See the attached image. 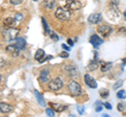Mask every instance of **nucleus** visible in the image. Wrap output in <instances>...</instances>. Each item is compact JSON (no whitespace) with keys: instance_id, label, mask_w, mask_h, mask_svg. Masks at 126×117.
<instances>
[{"instance_id":"1","label":"nucleus","mask_w":126,"mask_h":117,"mask_svg":"<svg viewBox=\"0 0 126 117\" xmlns=\"http://www.w3.org/2000/svg\"><path fill=\"white\" fill-rule=\"evenodd\" d=\"M55 16L60 21H66L72 18V12L67 7H58L55 12Z\"/></svg>"},{"instance_id":"2","label":"nucleus","mask_w":126,"mask_h":117,"mask_svg":"<svg viewBox=\"0 0 126 117\" xmlns=\"http://www.w3.org/2000/svg\"><path fill=\"white\" fill-rule=\"evenodd\" d=\"M68 90L73 96H80L82 94V88L77 82L70 81L68 84Z\"/></svg>"},{"instance_id":"3","label":"nucleus","mask_w":126,"mask_h":117,"mask_svg":"<svg viewBox=\"0 0 126 117\" xmlns=\"http://www.w3.org/2000/svg\"><path fill=\"white\" fill-rule=\"evenodd\" d=\"M63 87V82L60 77H56V79L52 80L48 83V89L52 91H58Z\"/></svg>"},{"instance_id":"4","label":"nucleus","mask_w":126,"mask_h":117,"mask_svg":"<svg viewBox=\"0 0 126 117\" xmlns=\"http://www.w3.org/2000/svg\"><path fill=\"white\" fill-rule=\"evenodd\" d=\"M18 34H19V29L13 27V28H9L6 32L3 33V36H4L6 40H15L17 38Z\"/></svg>"},{"instance_id":"5","label":"nucleus","mask_w":126,"mask_h":117,"mask_svg":"<svg viewBox=\"0 0 126 117\" xmlns=\"http://www.w3.org/2000/svg\"><path fill=\"white\" fill-rule=\"evenodd\" d=\"M65 7H67L70 11H78L82 7V3L78 0H67Z\"/></svg>"},{"instance_id":"6","label":"nucleus","mask_w":126,"mask_h":117,"mask_svg":"<svg viewBox=\"0 0 126 117\" xmlns=\"http://www.w3.org/2000/svg\"><path fill=\"white\" fill-rule=\"evenodd\" d=\"M98 33L103 37H108L110 34L112 33V28L109 25H101L98 27Z\"/></svg>"},{"instance_id":"7","label":"nucleus","mask_w":126,"mask_h":117,"mask_svg":"<svg viewBox=\"0 0 126 117\" xmlns=\"http://www.w3.org/2000/svg\"><path fill=\"white\" fill-rule=\"evenodd\" d=\"M6 52H7V53H10L13 58H16V57H18V56H19L20 49H19L15 44H13V45L6 46Z\"/></svg>"},{"instance_id":"8","label":"nucleus","mask_w":126,"mask_h":117,"mask_svg":"<svg viewBox=\"0 0 126 117\" xmlns=\"http://www.w3.org/2000/svg\"><path fill=\"white\" fill-rule=\"evenodd\" d=\"M84 81H85V84L88 86V87L90 88H93V89H96L98 87V84H97V82L96 80L94 79V77H92L89 74H85L84 75Z\"/></svg>"},{"instance_id":"9","label":"nucleus","mask_w":126,"mask_h":117,"mask_svg":"<svg viewBox=\"0 0 126 117\" xmlns=\"http://www.w3.org/2000/svg\"><path fill=\"white\" fill-rule=\"evenodd\" d=\"M102 21V16L101 14H92L90 16L88 17V23L90 24H97V23H99Z\"/></svg>"},{"instance_id":"10","label":"nucleus","mask_w":126,"mask_h":117,"mask_svg":"<svg viewBox=\"0 0 126 117\" xmlns=\"http://www.w3.org/2000/svg\"><path fill=\"white\" fill-rule=\"evenodd\" d=\"M89 43L90 44H93L94 47H98V46L101 45L102 43H103V40H102L98 35H93V36L89 38Z\"/></svg>"},{"instance_id":"11","label":"nucleus","mask_w":126,"mask_h":117,"mask_svg":"<svg viewBox=\"0 0 126 117\" xmlns=\"http://www.w3.org/2000/svg\"><path fill=\"white\" fill-rule=\"evenodd\" d=\"M65 71L67 72V74L69 76H77L78 75V69L76 66H74V65H66Z\"/></svg>"},{"instance_id":"12","label":"nucleus","mask_w":126,"mask_h":117,"mask_svg":"<svg viewBox=\"0 0 126 117\" xmlns=\"http://www.w3.org/2000/svg\"><path fill=\"white\" fill-rule=\"evenodd\" d=\"M17 21H16L15 17H9L4 19V22H3V24H4V26H6L7 28H13V27L16 26V24H17Z\"/></svg>"},{"instance_id":"13","label":"nucleus","mask_w":126,"mask_h":117,"mask_svg":"<svg viewBox=\"0 0 126 117\" xmlns=\"http://www.w3.org/2000/svg\"><path fill=\"white\" fill-rule=\"evenodd\" d=\"M13 111V106L6 104V103H0V112L3 113V114H7Z\"/></svg>"},{"instance_id":"14","label":"nucleus","mask_w":126,"mask_h":117,"mask_svg":"<svg viewBox=\"0 0 126 117\" xmlns=\"http://www.w3.org/2000/svg\"><path fill=\"white\" fill-rule=\"evenodd\" d=\"M39 81L41 82V83H46V82L49 81V72L47 69H43L40 75H39Z\"/></svg>"},{"instance_id":"15","label":"nucleus","mask_w":126,"mask_h":117,"mask_svg":"<svg viewBox=\"0 0 126 117\" xmlns=\"http://www.w3.org/2000/svg\"><path fill=\"white\" fill-rule=\"evenodd\" d=\"M15 45L17 46L20 50H22V49L25 48L26 43H25V41H24V39L23 38H16L15 39Z\"/></svg>"},{"instance_id":"16","label":"nucleus","mask_w":126,"mask_h":117,"mask_svg":"<svg viewBox=\"0 0 126 117\" xmlns=\"http://www.w3.org/2000/svg\"><path fill=\"white\" fill-rule=\"evenodd\" d=\"M42 4L47 10H53L55 7V4H56V1L55 0H44Z\"/></svg>"},{"instance_id":"17","label":"nucleus","mask_w":126,"mask_h":117,"mask_svg":"<svg viewBox=\"0 0 126 117\" xmlns=\"http://www.w3.org/2000/svg\"><path fill=\"white\" fill-rule=\"evenodd\" d=\"M34 94H35V96H36V98H37V100H38V103L40 104L42 107H45V106H46V103H45L44 98H43V96H42L37 90H34Z\"/></svg>"},{"instance_id":"18","label":"nucleus","mask_w":126,"mask_h":117,"mask_svg":"<svg viewBox=\"0 0 126 117\" xmlns=\"http://www.w3.org/2000/svg\"><path fill=\"white\" fill-rule=\"evenodd\" d=\"M50 107L53 108V110L55 111H57V112H62V111H64L66 108V106H63V105H60V104H53V103H50Z\"/></svg>"},{"instance_id":"19","label":"nucleus","mask_w":126,"mask_h":117,"mask_svg":"<svg viewBox=\"0 0 126 117\" xmlns=\"http://www.w3.org/2000/svg\"><path fill=\"white\" fill-rule=\"evenodd\" d=\"M87 68H88V70H89V71H94V70L98 69V68H99V63H98V61H97V60L90 61L89 63H88Z\"/></svg>"},{"instance_id":"20","label":"nucleus","mask_w":126,"mask_h":117,"mask_svg":"<svg viewBox=\"0 0 126 117\" xmlns=\"http://www.w3.org/2000/svg\"><path fill=\"white\" fill-rule=\"evenodd\" d=\"M44 54H45L44 50H43V49H38L36 51V53H35V60H37V61L40 62L42 60V58H44Z\"/></svg>"},{"instance_id":"21","label":"nucleus","mask_w":126,"mask_h":117,"mask_svg":"<svg viewBox=\"0 0 126 117\" xmlns=\"http://www.w3.org/2000/svg\"><path fill=\"white\" fill-rule=\"evenodd\" d=\"M111 66H112V63H111V62H107V63H104L103 65L101 66V71H102V72L108 71V70L111 68Z\"/></svg>"},{"instance_id":"22","label":"nucleus","mask_w":126,"mask_h":117,"mask_svg":"<svg viewBox=\"0 0 126 117\" xmlns=\"http://www.w3.org/2000/svg\"><path fill=\"white\" fill-rule=\"evenodd\" d=\"M41 21H42L43 28H44L45 34H47V35L49 36V34H50V29H49V27H48V24H47V22L45 21V19H44V18H41Z\"/></svg>"},{"instance_id":"23","label":"nucleus","mask_w":126,"mask_h":117,"mask_svg":"<svg viewBox=\"0 0 126 117\" xmlns=\"http://www.w3.org/2000/svg\"><path fill=\"white\" fill-rule=\"evenodd\" d=\"M117 96H118V98H120V99H125L126 98V91H124V90L118 91Z\"/></svg>"},{"instance_id":"24","label":"nucleus","mask_w":126,"mask_h":117,"mask_svg":"<svg viewBox=\"0 0 126 117\" xmlns=\"http://www.w3.org/2000/svg\"><path fill=\"white\" fill-rule=\"evenodd\" d=\"M45 112H46V115L47 116H49V117L55 116V110H53L52 108H47Z\"/></svg>"},{"instance_id":"25","label":"nucleus","mask_w":126,"mask_h":117,"mask_svg":"<svg viewBox=\"0 0 126 117\" xmlns=\"http://www.w3.org/2000/svg\"><path fill=\"white\" fill-rule=\"evenodd\" d=\"M122 85H123V81H118L117 83L113 85V90H117V89H119L120 87H122Z\"/></svg>"},{"instance_id":"26","label":"nucleus","mask_w":126,"mask_h":117,"mask_svg":"<svg viewBox=\"0 0 126 117\" xmlns=\"http://www.w3.org/2000/svg\"><path fill=\"white\" fill-rule=\"evenodd\" d=\"M14 17H15V19H16V21H17V22H20V21L22 20V19H23V15L18 13V14H16Z\"/></svg>"},{"instance_id":"27","label":"nucleus","mask_w":126,"mask_h":117,"mask_svg":"<svg viewBox=\"0 0 126 117\" xmlns=\"http://www.w3.org/2000/svg\"><path fill=\"white\" fill-rule=\"evenodd\" d=\"M49 37L52 38L55 42H57V41L59 40V37H58V36H57V35L55 34V33H53V32H50V34H49Z\"/></svg>"},{"instance_id":"28","label":"nucleus","mask_w":126,"mask_h":117,"mask_svg":"<svg viewBox=\"0 0 126 117\" xmlns=\"http://www.w3.org/2000/svg\"><path fill=\"white\" fill-rule=\"evenodd\" d=\"M100 95H101L102 98H105V97H107V96L109 95V93H108L107 90H102V91L100 92Z\"/></svg>"},{"instance_id":"29","label":"nucleus","mask_w":126,"mask_h":117,"mask_svg":"<svg viewBox=\"0 0 126 117\" xmlns=\"http://www.w3.org/2000/svg\"><path fill=\"white\" fill-rule=\"evenodd\" d=\"M12 4L14 5H18V4H21V3L23 2V0H10Z\"/></svg>"},{"instance_id":"30","label":"nucleus","mask_w":126,"mask_h":117,"mask_svg":"<svg viewBox=\"0 0 126 117\" xmlns=\"http://www.w3.org/2000/svg\"><path fill=\"white\" fill-rule=\"evenodd\" d=\"M78 112L80 113V115H82L84 113V107L83 106H79L78 107Z\"/></svg>"},{"instance_id":"31","label":"nucleus","mask_w":126,"mask_h":117,"mask_svg":"<svg viewBox=\"0 0 126 117\" xmlns=\"http://www.w3.org/2000/svg\"><path fill=\"white\" fill-rule=\"evenodd\" d=\"M60 57H61V58H68V53L66 52V50H65V51H62V52L60 53Z\"/></svg>"},{"instance_id":"32","label":"nucleus","mask_w":126,"mask_h":117,"mask_svg":"<svg viewBox=\"0 0 126 117\" xmlns=\"http://www.w3.org/2000/svg\"><path fill=\"white\" fill-rule=\"evenodd\" d=\"M118 111H119V112L124 111V105H122V104H119V105H118Z\"/></svg>"},{"instance_id":"33","label":"nucleus","mask_w":126,"mask_h":117,"mask_svg":"<svg viewBox=\"0 0 126 117\" xmlns=\"http://www.w3.org/2000/svg\"><path fill=\"white\" fill-rule=\"evenodd\" d=\"M96 104L98 105V107L96 108V111H97V112H101V111H102V106H101V104L99 103V101H98V103H96Z\"/></svg>"},{"instance_id":"34","label":"nucleus","mask_w":126,"mask_h":117,"mask_svg":"<svg viewBox=\"0 0 126 117\" xmlns=\"http://www.w3.org/2000/svg\"><path fill=\"white\" fill-rule=\"evenodd\" d=\"M104 106H105V108L106 109H108V110H111V105H110L109 103H104Z\"/></svg>"},{"instance_id":"35","label":"nucleus","mask_w":126,"mask_h":117,"mask_svg":"<svg viewBox=\"0 0 126 117\" xmlns=\"http://www.w3.org/2000/svg\"><path fill=\"white\" fill-rule=\"evenodd\" d=\"M62 48L64 49V50H66V51H69V50H70L68 46H67V45H65V44H62Z\"/></svg>"},{"instance_id":"36","label":"nucleus","mask_w":126,"mask_h":117,"mask_svg":"<svg viewBox=\"0 0 126 117\" xmlns=\"http://www.w3.org/2000/svg\"><path fill=\"white\" fill-rule=\"evenodd\" d=\"M119 33H120V35H125V36H126V29L125 28H121L119 30Z\"/></svg>"},{"instance_id":"37","label":"nucleus","mask_w":126,"mask_h":117,"mask_svg":"<svg viewBox=\"0 0 126 117\" xmlns=\"http://www.w3.org/2000/svg\"><path fill=\"white\" fill-rule=\"evenodd\" d=\"M67 43H68V45H70V46H74V42H73L72 39H68V40H67Z\"/></svg>"},{"instance_id":"38","label":"nucleus","mask_w":126,"mask_h":117,"mask_svg":"<svg viewBox=\"0 0 126 117\" xmlns=\"http://www.w3.org/2000/svg\"><path fill=\"white\" fill-rule=\"evenodd\" d=\"M123 17H124V19H125V20H126V11L124 12V13H123Z\"/></svg>"},{"instance_id":"39","label":"nucleus","mask_w":126,"mask_h":117,"mask_svg":"<svg viewBox=\"0 0 126 117\" xmlns=\"http://www.w3.org/2000/svg\"><path fill=\"white\" fill-rule=\"evenodd\" d=\"M126 65V58H125V60L123 61V66H125Z\"/></svg>"},{"instance_id":"40","label":"nucleus","mask_w":126,"mask_h":117,"mask_svg":"<svg viewBox=\"0 0 126 117\" xmlns=\"http://www.w3.org/2000/svg\"><path fill=\"white\" fill-rule=\"evenodd\" d=\"M115 1H116V3H119V1H120V0H115Z\"/></svg>"},{"instance_id":"41","label":"nucleus","mask_w":126,"mask_h":117,"mask_svg":"<svg viewBox=\"0 0 126 117\" xmlns=\"http://www.w3.org/2000/svg\"><path fill=\"white\" fill-rule=\"evenodd\" d=\"M1 80H2V77H1V75H0V82H1Z\"/></svg>"},{"instance_id":"42","label":"nucleus","mask_w":126,"mask_h":117,"mask_svg":"<svg viewBox=\"0 0 126 117\" xmlns=\"http://www.w3.org/2000/svg\"><path fill=\"white\" fill-rule=\"evenodd\" d=\"M34 1H38V0H34Z\"/></svg>"}]
</instances>
